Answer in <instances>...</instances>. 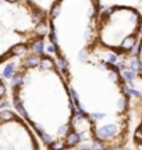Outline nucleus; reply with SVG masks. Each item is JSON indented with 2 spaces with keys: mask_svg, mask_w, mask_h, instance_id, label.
<instances>
[{
  "mask_svg": "<svg viewBox=\"0 0 142 150\" xmlns=\"http://www.w3.org/2000/svg\"><path fill=\"white\" fill-rule=\"evenodd\" d=\"M142 36V14L131 6L113 4L103 8L96 22L99 50L118 57H129Z\"/></svg>",
  "mask_w": 142,
  "mask_h": 150,
  "instance_id": "nucleus-4",
  "label": "nucleus"
},
{
  "mask_svg": "<svg viewBox=\"0 0 142 150\" xmlns=\"http://www.w3.org/2000/svg\"><path fill=\"white\" fill-rule=\"evenodd\" d=\"M72 150H96V149L95 147H79V149L75 147V149H72Z\"/></svg>",
  "mask_w": 142,
  "mask_h": 150,
  "instance_id": "nucleus-8",
  "label": "nucleus"
},
{
  "mask_svg": "<svg viewBox=\"0 0 142 150\" xmlns=\"http://www.w3.org/2000/svg\"><path fill=\"white\" fill-rule=\"evenodd\" d=\"M132 114L135 115L136 124L131 135V142L135 150H142V94L132 103Z\"/></svg>",
  "mask_w": 142,
  "mask_h": 150,
  "instance_id": "nucleus-6",
  "label": "nucleus"
},
{
  "mask_svg": "<svg viewBox=\"0 0 142 150\" xmlns=\"http://www.w3.org/2000/svg\"><path fill=\"white\" fill-rule=\"evenodd\" d=\"M38 135L15 110L0 112V150H40Z\"/></svg>",
  "mask_w": 142,
  "mask_h": 150,
  "instance_id": "nucleus-5",
  "label": "nucleus"
},
{
  "mask_svg": "<svg viewBox=\"0 0 142 150\" xmlns=\"http://www.w3.org/2000/svg\"><path fill=\"white\" fill-rule=\"evenodd\" d=\"M49 10L33 0H0V63L25 56L49 38Z\"/></svg>",
  "mask_w": 142,
  "mask_h": 150,
  "instance_id": "nucleus-3",
  "label": "nucleus"
},
{
  "mask_svg": "<svg viewBox=\"0 0 142 150\" xmlns=\"http://www.w3.org/2000/svg\"><path fill=\"white\" fill-rule=\"evenodd\" d=\"M100 11V0H53L49 40L95 149L123 150L131 138L132 103L118 67L96 56Z\"/></svg>",
  "mask_w": 142,
  "mask_h": 150,
  "instance_id": "nucleus-1",
  "label": "nucleus"
},
{
  "mask_svg": "<svg viewBox=\"0 0 142 150\" xmlns=\"http://www.w3.org/2000/svg\"><path fill=\"white\" fill-rule=\"evenodd\" d=\"M10 97L46 150H72L79 142L78 111L58 61L43 51L19 57Z\"/></svg>",
  "mask_w": 142,
  "mask_h": 150,
  "instance_id": "nucleus-2",
  "label": "nucleus"
},
{
  "mask_svg": "<svg viewBox=\"0 0 142 150\" xmlns=\"http://www.w3.org/2000/svg\"><path fill=\"white\" fill-rule=\"evenodd\" d=\"M135 58H136V74L139 76V79L142 81V36H141V40H139V44L136 47Z\"/></svg>",
  "mask_w": 142,
  "mask_h": 150,
  "instance_id": "nucleus-7",
  "label": "nucleus"
}]
</instances>
